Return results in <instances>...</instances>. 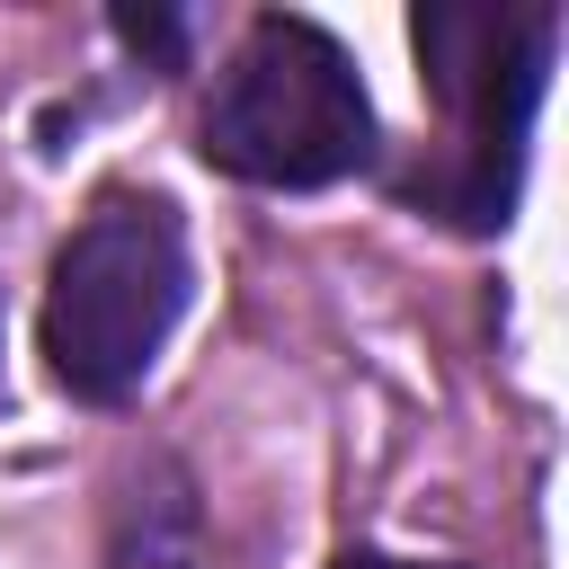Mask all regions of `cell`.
<instances>
[{
  "instance_id": "6da1fadb",
  "label": "cell",
  "mask_w": 569,
  "mask_h": 569,
  "mask_svg": "<svg viewBox=\"0 0 569 569\" xmlns=\"http://www.w3.org/2000/svg\"><path fill=\"white\" fill-rule=\"evenodd\" d=\"M204 160L249 187H329L373 160V98L338 36L258 18L204 98Z\"/></svg>"
},
{
  "instance_id": "7a4b0ae2",
  "label": "cell",
  "mask_w": 569,
  "mask_h": 569,
  "mask_svg": "<svg viewBox=\"0 0 569 569\" xmlns=\"http://www.w3.org/2000/svg\"><path fill=\"white\" fill-rule=\"evenodd\" d=\"M551 27H560L551 9H507V0H427L409 18L427 89L445 98L462 133L453 160L418 178V196L462 231H489L516 204V160H525V124L551 71Z\"/></svg>"
},
{
  "instance_id": "3957f363",
  "label": "cell",
  "mask_w": 569,
  "mask_h": 569,
  "mask_svg": "<svg viewBox=\"0 0 569 569\" xmlns=\"http://www.w3.org/2000/svg\"><path fill=\"white\" fill-rule=\"evenodd\" d=\"M187 311V240L169 204H98L44 284V365L80 400H124Z\"/></svg>"
},
{
  "instance_id": "277c9868",
  "label": "cell",
  "mask_w": 569,
  "mask_h": 569,
  "mask_svg": "<svg viewBox=\"0 0 569 569\" xmlns=\"http://www.w3.org/2000/svg\"><path fill=\"white\" fill-rule=\"evenodd\" d=\"M116 36H124L133 53H160V62H178V18H169V9H116Z\"/></svg>"
},
{
  "instance_id": "5b68a950",
  "label": "cell",
  "mask_w": 569,
  "mask_h": 569,
  "mask_svg": "<svg viewBox=\"0 0 569 569\" xmlns=\"http://www.w3.org/2000/svg\"><path fill=\"white\" fill-rule=\"evenodd\" d=\"M347 569H427V560H382V551H365V560H347Z\"/></svg>"
}]
</instances>
